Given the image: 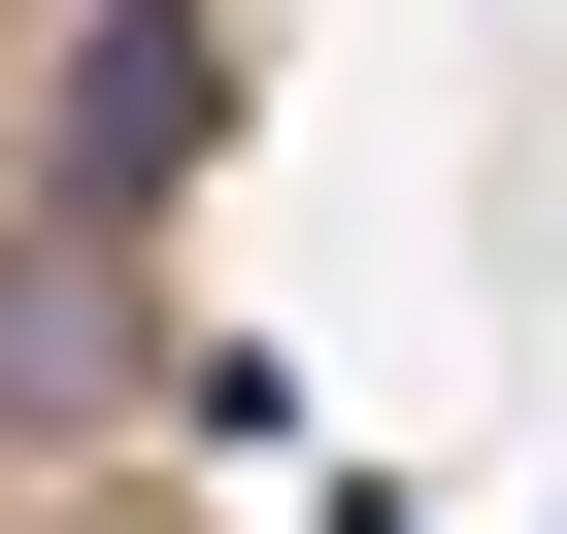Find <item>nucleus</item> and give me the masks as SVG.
Instances as JSON below:
<instances>
[{"label": "nucleus", "instance_id": "nucleus-1", "mask_svg": "<svg viewBox=\"0 0 567 534\" xmlns=\"http://www.w3.org/2000/svg\"><path fill=\"white\" fill-rule=\"evenodd\" d=\"M234 134V34H200V0H101V34H68V101H34V201L68 234H167V167Z\"/></svg>", "mask_w": 567, "mask_h": 534}, {"label": "nucleus", "instance_id": "nucleus-2", "mask_svg": "<svg viewBox=\"0 0 567 534\" xmlns=\"http://www.w3.org/2000/svg\"><path fill=\"white\" fill-rule=\"evenodd\" d=\"M101 401H167V301H134V234H0V434H101Z\"/></svg>", "mask_w": 567, "mask_h": 534}]
</instances>
